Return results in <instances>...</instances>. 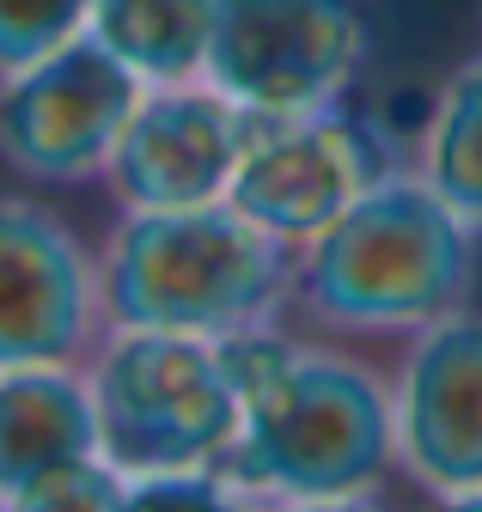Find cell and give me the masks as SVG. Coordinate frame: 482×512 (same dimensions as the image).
<instances>
[{
  "instance_id": "1",
  "label": "cell",
  "mask_w": 482,
  "mask_h": 512,
  "mask_svg": "<svg viewBox=\"0 0 482 512\" xmlns=\"http://www.w3.org/2000/svg\"><path fill=\"white\" fill-rule=\"evenodd\" d=\"M238 391L226 476L245 500H367L397 464L391 384L348 348L251 324L214 342Z\"/></svg>"
},
{
  "instance_id": "2",
  "label": "cell",
  "mask_w": 482,
  "mask_h": 512,
  "mask_svg": "<svg viewBox=\"0 0 482 512\" xmlns=\"http://www.w3.org/2000/svg\"><path fill=\"white\" fill-rule=\"evenodd\" d=\"M470 281L476 226L421 171H391L293 250L287 317H306L324 336H409L470 305Z\"/></svg>"
},
{
  "instance_id": "3",
  "label": "cell",
  "mask_w": 482,
  "mask_h": 512,
  "mask_svg": "<svg viewBox=\"0 0 482 512\" xmlns=\"http://www.w3.org/2000/svg\"><path fill=\"white\" fill-rule=\"evenodd\" d=\"M98 275L110 330L220 342L287 317L293 244L263 232L226 196L196 208H116L98 244Z\"/></svg>"
},
{
  "instance_id": "4",
  "label": "cell",
  "mask_w": 482,
  "mask_h": 512,
  "mask_svg": "<svg viewBox=\"0 0 482 512\" xmlns=\"http://www.w3.org/2000/svg\"><path fill=\"white\" fill-rule=\"evenodd\" d=\"M98 452L123 482L165 470H226L238 391L208 336L110 330L86 360Z\"/></svg>"
},
{
  "instance_id": "5",
  "label": "cell",
  "mask_w": 482,
  "mask_h": 512,
  "mask_svg": "<svg viewBox=\"0 0 482 512\" xmlns=\"http://www.w3.org/2000/svg\"><path fill=\"white\" fill-rule=\"evenodd\" d=\"M360 61V0H214L202 80L251 116H287L348 98Z\"/></svg>"
},
{
  "instance_id": "6",
  "label": "cell",
  "mask_w": 482,
  "mask_h": 512,
  "mask_svg": "<svg viewBox=\"0 0 482 512\" xmlns=\"http://www.w3.org/2000/svg\"><path fill=\"white\" fill-rule=\"evenodd\" d=\"M391 171H397V153L385 141V128L354 116L336 98L318 110L251 116V135L232 165L226 202L299 250Z\"/></svg>"
},
{
  "instance_id": "7",
  "label": "cell",
  "mask_w": 482,
  "mask_h": 512,
  "mask_svg": "<svg viewBox=\"0 0 482 512\" xmlns=\"http://www.w3.org/2000/svg\"><path fill=\"white\" fill-rule=\"evenodd\" d=\"M135 104L141 80L104 43L74 37L0 80V159L43 189L104 183Z\"/></svg>"
},
{
  "instance_id": "8",
  "label": "cell",
  "mask_w": 482,
  "mask_h": 512,
  "mask_svg": "<svg viewBox=\"0 0 482 512\" xmlns=\"http://www.w3.org/2000/svg\"><path fill=\"white\" fill-rule=\"evenodd\" d=\"M104 336L98 250L43 196L0 189V372L86 366Z\"/></svg>"
},
{
  "instance_id": "9",
  "label": "cell",
  "mask_w": 482,
  "mask_h": 512,
  "mask_svg": "<svg viewBox=\"0 0 482 512\" xmlns=\"http://www.w3.org/2000/svg\"><path fill=\"white\" fill-rule=\"evenodd\" d=\"M397 470L440 500H482V311L452 305L409 330V354L391 378Z\"/></svg>"
},
{
  "instance_id": "10",
  "label": "cell",
  "mask_w": 482,
  "mask_h": 512,
  "mask_svg": "<svg viewBox=\"0 0 482 512\" xmlns=\"http://www.w3.org/2000/svg\"><path fill=\"white\" fill-rule=\"evenodd\" d=\"M251 110H238L208 80L141 86V104L104 165V196L116 208H196L220 202L245 153Z\"/></svg>"
},
{
  "instance_id": "11",
  "label": "cell",
  "mask_w": 482,
  "mask_h": 512,
  "mask_svg": "<svg viewBox=\"0 0 482 512\" xmlns=\"http://www.w3.org/2000/svg\"><path fill=\"white\" fill-rule=\"evenodd\" d=\"M98 452L86 366H7L0 372V506L68 458Z\"/></svg>"
},
{
  "instance_id": "12",
  "label": "cell",
  "mask_w": 482,
  "mask_h": 512,
  "mask_svg": "<svg viewBox=\"0 0 482 512\" xmlns=\"http://www.w3.org/2000/svg\"><path fill=\"white\" fill-rule=\"evenodd\" d=\"M214 0H92L86 37L104 43L141 86L202 80Z\"/></svg>"
},
{
  "instance_id": "13",
  "label": "cell",
  "mask_w": 482,
  "mask_h": 512,
  "mask_svg": "<svg viewBox=\"0 0 482 512\" xmlns=\"http://www.w3.org/2000/svg\"><path fill=\"white\" fill-rule=\"evenodd\" d=\"M421 183L482 232V55H470L434 98L421 128Z\"/></svg>"
},
{
  "instance_id": "14",
  "label": "cell",
  "mask_w": 482,
  "mask_h": 512,
  "mask_svg": "<svg viewBox=\"0 0 482 512\" xmlns=\"http://www.w3.org/2000/svg\"><path fill=\"white\" fill-rule=\"evenodd\" d=\"M92 0H0V80L31 68L37 55L86 37Z\"/></svg>"
},
{
  "instance_id": "15",
  "label": "cell",
  "mask_w": 482,
  "mask_h": 512,
  "mask_svg": "<svg viewBox=\"0 0 482 512\" xmlns=\"http://www.w3.org/2000/svg\"><path fill=\"white\" fill-rule=\"evenodd\" d=\"M110 512V506H129V482L116 464H104V452H86V458H68V464H55L43 470L13 512Z\"/></svg>"
}]
</instances>
